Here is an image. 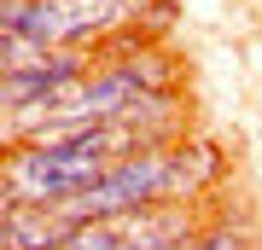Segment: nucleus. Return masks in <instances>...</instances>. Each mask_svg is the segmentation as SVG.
Here are the masks:
<instances>
[{
	"instance_id": "nucleus-3",
	"label": "nucleus",
	"mask_w": 262,
	"mask_h": 250,
	"mask_svg": "<svg viewBox=\"0 0 262 250\" xmlns=\"http://www.w3.org/2000/svg\"><path fill=\"white\" fill-rule=\"evenodd\" d=\"M227 157L210 140H175V204H204V198L222 186Z\"/></svg>"
},
{
	"instance_id": "nucleus-4",
	"label": "nucleus",
	"mask_w": 262,
	"mask_h": 250,
	"mask_svg": "<svg viewBox=\"0 0 262 250\" xmlns=\"http://www.w3.org/2000/svg\"><path fill=\"white\" fill-rule=\"evenodd\" d=\"M181 250H256V239H251V227H245L239 215L233 221H227V215H204V227H198Z\"/></svg>"
},
{
	"instance_id": "nucleus-1",
	"label": "nucleus",
	"mask_w": 262,
	"mask_h": 250,
	"mask_svg": "<svg viewBox=\"0 0 262 250\" xmlns=\"http://www.w3.org/2000/svg\"><path fill=\"white\" fill-rule=\"evenodd\" d=\"M146 0H12L0 12V35H29L41 47L105 53V41H128Z\"/></svg>"
},
{
	"instance_id": "nucleus-2",
	"label": "nucleus",
	"mask_w": 262,
	"mask_h": 250,
	"mask_svg": "<svg viewBox=\"0 0 262 250\" xmlns=\"http://www.w3.org/2000/svg\"><path fill=\"white\" fill-rule=\"evenodd\" d=\"M70 215H58L53 204H12L0 215V250H58L70 239Z\"/></svg>"
}]
</instances>
